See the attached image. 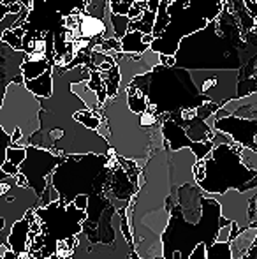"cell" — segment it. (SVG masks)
I'll use <instances>...</instances> for the list:
<instances>
[{
	"label": "cell",
	"mask_w": 257,
	"mask_h": 259,
	"mask_svg": "<svg viewBox=\"0 0 257 259\" xmlns=\"http://www.w3.org/2000/svg\"><path fill=\"white\" fill-rule=\"evenodd\" d=\"M243 34L236 18L222 7V13L208 21L202 30L182 39L175 53V67L185 71H240Z\"/></svg>",
	"instance_id": "cell-1"
},
{
	"label": "cell",
	"mask_w": 257,
	"mask_h": 259,
	"mask_svg": "<svg viewBox=\"0 0 257 259\" xmlns=\"http://www.w3.org/2000/svg\"><path fill=\"white\" fill-rule=\"evenodd\" d=\"M130 85L144 96L148 109L157 115H171L180 109H195L208 101L199 96L190 72L180 67L155 65L153 71L136 76Z\"/></svg>",
	"instance_id": "cell-2"
},
{
	"label": "cell",
	"mask_w": 257,
	"mask_h": 259,
	"mask_svg": "<svg viewBox=\"0 0 257 259\" xmlns=\"http://www.w3.org/2000/svg\"><path fill=\"white\" fill-rule=\"evenodd\" d=\"M110 129L111 150L127 159H141L146 157L151 148L161 150L166 143L162 138L161 125L143 127L139 122V115L132 113L127 106V94L118 92L115 99H108L99 109Z\"/></svg>",
	"instance_id": "cell-3"
},
{
	"label": "cell",
	"mask_w": 257,
	"mask_h": 259,
	"mask_svg": "<svg viewBox=\"0 0 257 259\" xmlns=\"http://www.w3.org/2000/svg\"><path fill=\"white\" fill-rule=\"evenodd\" d=\"M39 113H41V103L34 94L25 89L23 83L11 81L7 85L2 108H0V127L9 138L16 129H20L23 136L21 141L11 147L27 148L25 143H28V140L41 129Z\"/></svg>",
	"instance_id": "cell-4"
},
{
	"label": "cell",
	"mask_w": 257,
	"mask_h": 259,
	"mask_svg": "<svg viewBox=\"0 0 257 259\" xmlns=\"http://www.w3.org/2000/svg\"><path fill=\"white\" fill-rule=\"evenodd\" d=\"M168 14H169L168 27L161 34V37L151 41L150 50L157 55L175 57L182 39L202 30L208 25V21L194 7L187 6L185 0H173L168 7Z\"/></svg>",
	"instance_id": "cell-5"
},
{
	"label": "cell",
	"mask_w": 257,
	"mask_h": 259,
	"mask_svg": "<svg viewBox=\"0 0 257 259\" xmlns=\"http://www.w3.org/2000/svg\"><path fill=\"white\" fill-rule=\"evenodd\" d=\"M199 96L208 103L222 108L229 101L238 99V78L240 71H189Z\"/></svg>",
	"instance_id": "cell-6"
},
{
	"label": "cell",
	"mask_w": 257,
	"mask_h": 259,
	"mask_svg": "<svg viewBox=\"0 0 257 259\" xmlns=\"http://www.w3.org/2000/svg\"><path fill=\"white\" fill-rule=\"evenodd\" d=\"M108 55L115 58L118 72H120V89H118V92H124L136 76L151 72L155 65L161 64V55L151 52V50H148L143 55H130L122 52H110Z\"/></svg>",
	"instance_id": "cell-7"
},
{
	"label": "cell",
	"mask_w": 257,
	"mask_h": 259,
	"mask_svg": "<svg viewBox=\"0 0 257 259\" xmlns=\"http://www.w3.org/2000/svg\"><path fill=\"white\" fill-rule=\"evenodd\" d=\"M53 67H48L39 78L32 81H23L25 89L34 94L37 99H49L53 94Z\"/></svg>",
	"instance_id": "cell-8"
},
{
	"label": "cell",
	"mask_w": 257,
	"mask_h": 259,
	"mask_svg": "<svg viewBox=\"0 0 257 259\" xmlns=\"http://www.w3.org/2000/svg\"><path fill=\"white\" fill-rule=\"evenodd\" d=\"M120 45H122V53H130V55H143L150 50V45L144 42V34L134 30H129L120 39Z\"/></svg>",
	"instance_id": "cell-9"
},
{
	"label": "cell",
	"mask_w": 257,
	"mask_h": 259,
	"mask_svg": "<svg viewBox=\"0 0 257 259\" xmlns=\"http://www.w3.org/2000/svg\"><path fill=\"white\" fill-rule=\"evenodd\" d=\"M71 90L83 101V103H85V106L90 109V111H99V109H100L99 99H97V94L93 92V90L88 89V81L74 83V85L71 87Z\"/></svg>",
	"instance_id": "cell-10"
},
{
	"label": "cell",
	"mask_w": 257,
	"mask_h": 259,
	"mask_svg": "<svg viewBox=\"0 0 257 259\" xmlns=\"http://www.w3.org/2000/svg\"><path fill=\"white\" fill-rule=\"evenodd\" d=\"M48 67H52V65H49V62H46V60L23 62V64H21V76H23V81H32V79L39 78Z\"/></svg>",
	"instance_id": "cell-11"
},
{
	"label": "cell",
	"mask_w": 257,
	"mask_h": 259,
	"mask_svg": "<svg viewBox=\"0 0 257 259\" xmlns=\"http://www.w3.org/2000/svg\"><path fill=\"white\" fill-rule=\"evenodd\" d=\"M129 23L130 20L127 16H118V14H111V27H113L115 39L120 41L125 34L129 32Z\"/></svg>",
	"instance_id": "cell-12"
},
{
	"label": "cell",
	"mask_w": 257,
	"mask_h": 259,
	"mask_svg": "<svg viewBox=\"0 0 257 259\" xmlns=\"http://www.w3.org/2000/svg\"><path fill=\"white\" fill-rule=\"evenodd\" d=\"M0 41L4 42V45H7L11 50H14V52H21V39L18 37V35L13 34V30H7L4 32L2 39Z\"/></svg>",
	"instance_id": "cell-13"
},
{
	"label": "cell",
	"mask_w": 257,
	"mask_h": 259,
	"mask_svg": "<svg viewBox=\"0 0 257 259\" xmlns=\"http://www.w3.org/2000/svg\"><path fill=\"white\" fill-rule=\"evenodd\" d=\"M86 199H88V198H86L85 194H79L78 198H76V201H74V208H78V210L83 211L86 208Z\"/></svg>",
	"instance_id": "cell-14"
},
{
	"label": "cell",
	"mask_w": 257,
	"mask_h": 259,
	"mask_svg": "<svg viewBox=\"0 0 257 259\" xmlns=\"http://www.w3.org/2000/svg\"><path fill=\"white\" fill-rule=\"evenodd\" d=\"M132 2L136 4V2H146V0H132Z\"/></svg>",
	"instance_id": "cell-15"
}]
</instances>
